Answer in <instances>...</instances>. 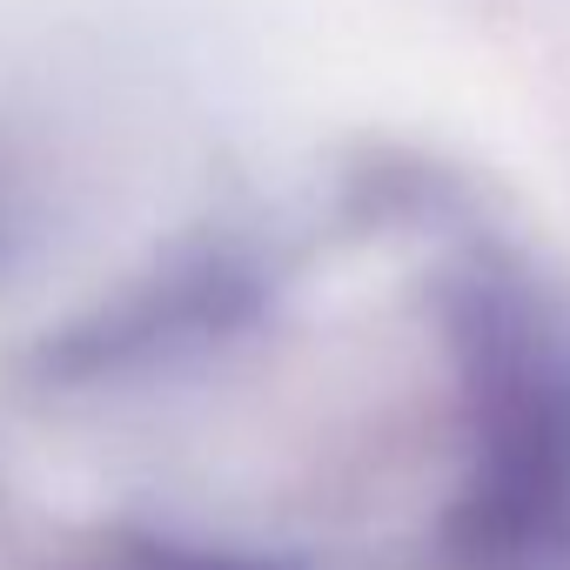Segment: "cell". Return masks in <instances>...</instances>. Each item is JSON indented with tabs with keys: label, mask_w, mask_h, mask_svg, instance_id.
I'll return each instance as SVG.
<instances>
[]
</instances>
